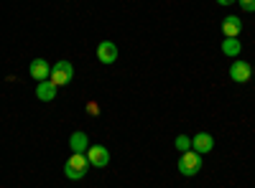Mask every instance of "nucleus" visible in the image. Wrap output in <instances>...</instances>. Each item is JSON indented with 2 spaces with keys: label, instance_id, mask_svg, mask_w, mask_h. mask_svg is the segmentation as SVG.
I'll use <instances>...</instances> for the list:
<instances>
[{
  "label": "nucleus",
  "instance_id": "nucleus-4",
  "mask_svg": "<svg viewBox=\"0 0 255 188\" xmlns=\"http://www.w3.org/2000/svg\"><path fill=\"white\" fill-rule=\"evenodd\" d=\"M87 160H90V165H95V168H105V165L110 163V150L105 148V145H90Z\"/></svg>",
  "mask_w": 255,
  "mask_h": 188
},
{
  "label": "nucleus",
  "instance_id": "nucleus-11",
  "mask_svg": "<svg viewBox=\"0 0 255 188\" xmlns=\"http://www.w3.org/2000/svg\"><path fill=\"white\" fill-rule=\"evenodd\" d=\"M69 148H72V153H87V148H90L87 135H84L82 130H77V132L69 137Z\"/></svg>",
  "mask_w": 255,
  "mask_h": 188
},
{
  "label": "nucleus",
  "instance_id": "nucleus-14",
  "mask_svg": "<svg viewBox=\"0 0 255 188\" xmlns=\"http://www.w3.org/2000/svg\"><path fill=\"white\" fill-rule=\"evenodd\" d=\"M238 3L245 13H255V0H238Z\"/></svg>",
  "mask_w": 255,
  "mask_h": 188
},
{
  "label": "nucleus",
  "instance_id": "nucleus-2",
  "mask_svg": "<svg viewBox=\"0 0 255 188\" xmlns=\"http://www.w3.org/2000/svg\"><path fill=\"white\" fill-rule=\"evenodd\" d=\"M199 171H202V155L197 150L181 153V158H179V173L186 176V178H191V176H197Z\"/></svg>",
  "mask_w": 255,
  "mask_h": 188
},
{
  "label": "nucleus",
  "instance_id": "nucleus-5",
  "mask_svg": "<svg viewBox=\"0 0 255 188\" xmlns=\"http://www.w3.org/2000/svg\"><path fill=\"white\" fill-rule=\"evenodd\" d=\"M250 76H253V66L248 64V61H235V64L230 66V79L238 81V84L250 81Z\"/></svg>",
  "mask_w": 255,
  "mask_h": 188
},
{
  "label": "nucleus",
  "instance_id": "nucleus-9",
  "mask_svg": "<svg viewBox=\"0 0 255 188\" xmlns=\"http://www.w3.org/2000/svg\"><path fill=\"white\" fill-rule=\"evenodd\" d=\"M222 33H225V38H238L243 33V20L238 15H227L222 20Z\"/></svg>",
  "mask_w": 255,
  "mask_h": 188
},
{
  "label": "nucleus",
  "instance_id": "nucleus-12",
  "mask_svg": "<svg viewBox=\"0 0 255 188\" xmlns=\"http://www.w3.org/2000/svg\"><path fill=\"white\" fill-rule=\"evenodd\" d=\"M240 51H243V46H240L238 38H225L222 41V54L225 56H238Z\"/></svg>",
  "mask_w": 255,
  "mask_h": 188
},
{
  "label": "nucleus",
  "instance_id": "nucleus-8",
  "mask_svg": "<svg viewBox=\"0 0 255 188\" xmlns=\"http://www.w3.org/2000/svg\"><path fill=\"white\" fill-rule=\"evenodd\" d=\"M212 148H215V137H212L209 132H197L194 137H191V150H197L199 155H207Z\"/></svg>",
  "mask_w": 255,
  "mask_h": 188
},
{
  "label": "nucleus",
  "instance_id": "nucleus-15",
  "mask_svg": "<svg viewBox=\"0 0 255 188\" xmlns=\"http://www.w3.org/2000/svg\"><path fill=\"white\" fill-rule=\"evenodd\" d=\"M87 112H90L92 117H97V112H100V107H97V104H95V102H90V104H87Z\"/></svg>",
  "mask_w": 255,
  "mask_h": 188
},
{
  "label": "nucleus",
  "instance_id": "nucleus-1",
  "mask_svg": "<svg viewBox=\"0 0 255 188\" xmlns=\"http://www.w3.org/2000/svg\"><path fill=\"white\" fill-rule=\"evenodd\" d=\"M87 165H90L87 153H74L67 160V165H64V176H67L69 181H79V178L87 176Z\"/></svg>",
  "mask_w": 255,
  "mask_h": 188
},
{
  "label": "nucleus",
  "instance_id": "nucleus-7",
  "mask_svg": "<svg viewBox=\"0 0 255 188\" xmlns=\"http://www.w3.org/2000/svg\"><path fill=\"white\" fill-rule=\"evenodd\" d=\"M97 59H100V64H115L118 61V46L113 44V41H100Z\"/></svg>",
  "mask_w": 255,
  "mask_h": 188
},
{
  "label": "nucleus",
  "instance_id": "nucleus-16",
  "mask_svg": "<svg viewBox=\"0 0 255 188\" xmlns=\"http://www.w3.org/2000/svg\"><path fill=\"white\" fill-rule=\"evenodd\" d=\"M220 5H232V3H238V0H217Z\"/></svg>",
  "mask_w": 255,
  "mask_h": 188
},
{
  "label": "nucleus",
  "instance_id": "nucleus-10",
  "mask_svg": "<svg viewBox=\"0 0 255 188\" xmlns=\"http://www.w3.org/2000/svg\"><path fill=\"white\" fill-rule=\"evenodd\" d=\"M56 84L51 79H46V81H38V87H36V97L41 99V102H54L56 99Z\"/></svg>",
  "mask_w": 255,
  "mask_h": 188
},
{
  "label": "nucleus",
  "instance_id": "nucleus-13",
  "mask_svg": "<svg viewBox=\"0 0 255 188\" xmlns=\"http://www.w3.org/2000/svg\"><path fill=\"white\" fill-rule=\"evenodd\" d=\"M174 145H176L179 153H186V150H191V137H189V135H179Z\"/></svg>",
  "mask_w": 255,
  "mask_h": 188
},
{
  "label": "nucleus",
  "instance_id": "nucleus-6",
  "mask_svg": "<svg viewBox=\"0 0 255 188\" xmlns=\"http://www.w3.org/2000/svg\"><path fill=\"white\" fill-rule=\"evenodd\" d=\"M28 74L36 79V81H46L51 76V64L46 59H33L31 66H28Z\"/></svg>",
  "mask_w": 255,
  "mask_h": 188
},
{
  "label": "nucleus",
  "instance_id": "nucleus-3",
  "mask_svg": "<svg viewBox=\"0 0 255 188\" xmlns=\"http://www.w3.org/2000/svg\"><path fill=\"white\" fill-rule=\"evenodd\" d=\"M51 81H54V84L56 87H67L69 84V81L74 79V66L69 64V61H56V64L51 66V76H49Z\"/></svg>",
  "mask_w": 255,
  "mask_h": 188
}]
</instances>
